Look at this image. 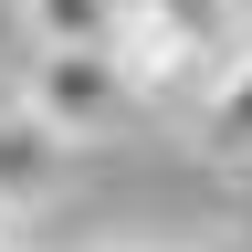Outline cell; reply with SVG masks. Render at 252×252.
Returning a JSON list of instances; mask_svg holds the SVG:
<instances>
[{
	"label": "cell",
	"mask_w": 252,
	"mask_h": 252,
	"mask_svg": "<svg viewBox=\"0 0 252 252\" xmlns=\"http://www.w3.org/2000/svg\"><path fill=\"white\" fill-rule=\"evenodd\" d=\"M11 84H21V105H32V126L53 147H105V137H126L147 116V94H137V74L116 53H32Z\"/></svg>",
	"instance_id": "obj_1"
},
{
	"label": "cell",
	"mask_w": 252,
	"mask_h": 252,
	"mask_svg": "<svg viewBox=\"0 0 252 252\" xmlns=\"http://www.w3.org/2000/svg\"><path fill=\"white\" fill-rule=\"evenodd\" d=\"M137 0H21V32L32 53H116Z\"/></svg>",
	"instance_id": "obj_2"
},
{
	"label": "cell",
	"mask_w": 252,
	"mask_h": 252,
	"mask_svg": "<svg viewBox=\"0 0 252 252\" xmlns=\"http://www.w3.org/2000/svg\"><path fill=\"white\" fill-rule=\"evenodd\" d=\"M137 21L179 32V42L200 53L210 74H231V63L252 53V11H242V0H137Z\"/></svg>",
	"instance_id": "obj_3"
},
{
	"label": "cell",
	"mask_w": 252,
	"mask_h": 252,
	"mask_svg": "<svg viewBox=\"0 0 252 252\" xmlns=\"http://www.w3.org/2000/svg\"><path fill=\"white\" fill-rule=\"evenodd\" d=\"M200 158H220V168H252V53L231 63V74H220L210 94H200Z\"/></svg>",
	"instance_id": "obj_4"
},
{
	"label": "cell",
	"mask_w": 252,
	"mask_h": 252,
	"mask_svg": "<svg viewBox=\"0 0 252 252\" xmlns=\"http://www.w3.org/2000/svg\"><path fill=\"white\" fill-rule=\"evenodd\" d=\"M53 137H42V126H32V105H21V84H0V210H11V200H32V189H42L53 179Z\"/></svg>",
	"instance_id": "obj_5"
},
{
	"label": "cell",
	"mask_w": 252,
	"mask_h": 252,
	"mask_svg": "<svg viewBox=\"0 0 252 252\" xmlns=\"http://www.w3.org/2000/svg\"><path fill=\"white\" fill-rule=\"evenodd\" d=\"M137 252H158V242H137ZM168 252H179V242H168Z\"/></svg>",
	"instance_id": "obj_6"
},
{
	"label": "cell",
	"mask_w": 252,
	"mask_h": 252,
	"mask_svg": "<svg viewBox=\"0 0 252 252\" xmlns=\"http://www.w3.org/2000/svg\"><path fill=\"white\" fill-rule=\"evenodd\" d=\"M242 11H252V0H242Z\"/></svg>",
	"instance_id": "obj_7"
}]
</instances>
